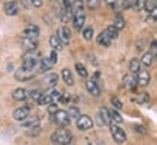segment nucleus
<instances>
[{"mask_svg":"<svg viewBox=\"0 0 157 145\" xmlns=\"http://www.w3.org/2000/svg\"><path fill=\"white\" fill-rule=\"evenodd\" d=\"M73 139V135L70 132V129L61 128L56 131L54 134L51 135V142L56 145H68Z\"/></svg>","mask_w":157,"mask_h":145,"instance_id":"obj_1","label":"nucleus"},{"mask_svg":"<svg viewBox=\"0 0 157 145\" xmlns=\"http://www.w3.org/2000/svg\"><path fill=\"white\" fill-rule=\"evenodd\" d=\"M52 116V121L56 123L57 126H60V128H67L70 122H71V119L68 117L67 112L66 110H57L54 115H51Z\"/></svg>","mask_w":157,"mask_h":145,"instance_id":"obj_2","label":"nucleus"},{"mask_svg":"<svg viewBox=\"0 0 157 145\" xmlns=\"http://www.w3.org/2000/svg\"><path fill=\"white\" fill-rule=\"evenodd\" d=\"M109 128H111V135H112V138L115 142L124 144V142L127 141V134H125V131H124L122 128H119V126L115 125V123H111Z\"/></svg>","mask_w":157,"mask_h":145,"instance_id":"obj_3","label":"nucleus"},{"mask_svg":"<svg viewBox=\"0 0 157 145\" xmlns=\"http://www.w3.org/2000/svg\"><path fill=\"white\" fill-rule=\"evenodd\" d=\"M35 77V70H28V68H17L15 72V78L17 81H29Z\"/></svg>","mask_w":157,"mask_h":145,"instance_id":"obj_4","label":"nucleus"},{"mask_svg":"<svg viewBox=\"0 0 157 145\" xmlns=\"http://www.w3.org/2000/svg\"><path fill=\"white\" fill-rule=\"evenodd\" d=\"M76 126H77L80 131H89V129L93 126V121H92L87 115H80V116L76 119Z\"/></svg>","mask_w":157,"mask_h":145,"instance_id":"obj_5","label":"nucleus"},{"mask_svg":"<svg viewBox=\"0 0 157 145\" xmlns=\"http://www.w3.org/2000/svg\"><path fill=\"white\" fill-rule=\"evenodd\" d=\"M135 80H137V84H138V86L146 87V86L150 84L151 77H150V72L147 71V70H140V71L135 74Z\"/></svg>","mask_w":157,"mask_h":145,"instance_id":"obj_6","label":"nucleus"},{"mask_svg":"<svg viewBox=\"0 0 157 145\" xmlns=\"http://www.w3.org/2000/svg\"><path fill=\"white\" fill-rule=\"evenodd\" d=\"M3 9H5V13L7 16H16L17 13H19V3L15 2V0L6 2L5 6H3Z\"/></svg>","mask_w":157,"mask_h":145,"instance_id":"obj_7","label":"nucleus"},{"mask_svg":"<svg viewBox=\"0 0 157 145\" xmlns=\"http://www.w3.org/2000/svg\"><path fill=\"white\" fill-rule=\"evenodd\" d=\"M84 22H86V15H84V12L83 10L76 12V13H74V16H73V26H74V29H77V31L83 29Z\"/></svg>","mask_w":157,"mask_h":145,"instance_id":"obj_8","label":"nucleus"},{"mask_svg":"<svg viewBox=\"0 0 157 145\" xmlns=\"http://www.w3.org/2000/svg\"><path fill=\"white\" fill-rule=\"evenodd\" d=\"M31 113V107L29 106H22V107H17L16 110L13 112V119H16L17 122H22L23 119H26Z\"/></svg>","mask_w":157,"mask_h":145,"instance_id":"obj_9","label":"nucleus"},{"mask_svg":"<svg viewBox=\"0 0 157 145\" xmlns=\"http://www.w3.org/2000/svg\"><path fill=\"white\" fill-rule=\"evenodd\" d=\"M42 84H44L47 89H52V87H56L57 84H58V76L54 74V72H51V74H47L42 80Z\"/></svg>","mask_w":157,"mask_h":145,"instance_id":"obj_10","label":"nucleus"},{"mask_svg":"<svg viewBox=\"0 0 157 145\" xmlns=\"http://www.w3.org/2000/svg\"><path fill=\"white\" fill-rule=\"evenodd\" d=\"M23 36H25V38H31V39H38L39 28L36 25H29V26H26L25 31H23Z\"/></svg>","mask_w":157,"mask_h":145,"instance_id":"obj_11","label":"nucleus"},{"mask_svg":"<svg viewBox=\"0 0 157 145\" xmlns=\"http://www.w3.org/2000/svg\"><path fill=\"white\" fill-rule=\"evenodd\" d=\"M58 38H60L63 45L70 44V41H71V31H70L67 26H63V28L60 29V32H58Z\"/></svg>","mask_w":157,"mask_h":145,"instance_id":"obj_12","label":"nucleus"},{"mask_svg":"<svg viewBox=\"0 0 157 145\" xmlns=\"http://www.w3.org/2000/svg\"><path fill=\"white\" fill-rule=\"evenodd\" d=\"M86 89L89 91L92 96H95V97H99L101 96V87L96 84L95 80H87L86 81Z\"/></svg>","mask_w":157,"mask_h":145,"instance_id":"obj_13","label":"nucleus"},{"mask_svg":"<svg viewBox=\"0 0 157 145\" xmlns=\"http://www.w3.org/2000/svg\"><path fill=\"white\" fill-rule=\"evenodd\" d=\"M52 67H54V64L50 61V58H39L38 65H36V68H38L39 72H47V71H50Z\"/></svg>","mask_w":157,"mask_h":145,"instance_id":"obj_14","label":"nucleus"},{"mask_svg":"<svg viewBox=\"0 0 157 145\" xmlns=\"http://www.w3.org/2000/svg\"><path fill=\"white\" fill-rule=\"evenodd\" d=\"M99 122L103 126H109L112 123L111 122V117H109V110L106 107H101V110H99Z\"/></svg>","mask_w":157,"mask_h":145,"instance_id":"obj_15","label":"nucleus"},{"mask_svg":"<svg viewBox=\"0 0 157 145\" xmlns=\"http://www.w3.org/2000/svg\"><path fill=\"white\" fill-rule=\"evenodd\" d=\"M12 96H13V99L16 102H23V100L28 99V91L25 89H22V87H17V89L13 90Z\"/></svg>","mask_w":157,"mask_h":145,"instance_id":"obj_16","label":"nucleus"},{"mask_svg":"<svg viewBox=\"0 0 157 145\" xmlns=\"http://www.w3.org/2000/svg\"><path fill=\"white\" fill-rule=\"evenodd\" d=\"M22 46L25 48V51H31V50H36L38 42L36 39H31V38H22Z\"/></svg>","mask_w":157,"mask_h":145,"instance_id":"obj_17","label":"nucleus"},{"mask_svg":"<svg viewBox=\"0 0 157 145\" xmlns=\"http://www.w3.org/2000/svg\"><path fill=\"white\" fill-rule=\"evenodd\" d=\"M22 126H25V128L28 129H32V128H36V126H39V119L36 116L34 117H26V119H23L22 121Z\"/></svg>","mask_w":157,"mask_h":145,"instance_id":"obj_18","label":"nucleus"},{"mask_svg":"<svg viewBox=\"0 0 157 145\" xmlns=\"http://www.w3.org/2000/svg\"><path fill=\"white\" fill-rule=\"evenodd\" d=\"M61 77H63L64 83L67 84V86H73L74 84V77H73V74H71V71H70L68 68H64V70L61 71Z\"/></svg>","mask_w":157,"mask_h":145,"instance_id":"obj_19","label":"nucleus"},{"mask_svg":"<svg viewBox=\"0 0 157 145\" xmlns=\"http://www.w3.org/2000/svg\"><path fill=\"white\" fill-rule=\"evenodd\" d=\"M112 26H115L118 31H122V29L125 28V19H124V16L121 15V13H117V15H115Z\"/></svg>","mask_w":157,"mask_h":145,"instance_id":"obj_20","label":"nucleus"},{"mask_svg":"<svg viewBox=\"0 0 157 145\" xmlns=\"http://www.w3.org/2000/svg\"><path fill=\"white\" fill-rule=\"evenodd\" d=\"M50 45L54 48V51H57V52H58V51H61L63 46H64V45L61 44L60 38H58V35H52V36H51L50 38Z\"/></svg>","mask_w":157,"mask_h":145,"instance_id":"obj_21","label":"nucleus"},{"mask_svg":"<svg viewBox=\"0 0 157 145\" xmlns=\"http://www.w3.org/2000/svg\"><path fill=\"white\" fill-rule=\"evenodd\" d=\"M96 41H98V44L101 45V46H109V45H111V42H112V39L109 38L105 32H101Z\"/></svg>","mask_w":157,"mask_h":145,"instance_id":"obj_22","label":"nucleus"},{"mask_svg":"<svg viewBox=\"0 0 157 145\" xmlns=\"http://www.w3.org/2000/svg\"><path fill=\"white\" fill-rule=\"evenodd\" d=\"M73 16H74L73 9H71V7H66V9L63 10V13H61V16H60V19H61L63 22L66 23V22H68V20H73Z\"/></svg>","mask_w":157,"mask_h":145,"instance_id":"obj_23","label":"nucleus"},{"mask_svg":"<svg viewBox=\"0 0 157 145\" xmlns=\"http://www.w3.org/2000/svg\"><path fill=\"white\" fill-rule=\"evenodd\" d=\"M154 60H156V58H154V57H153L150 52H146L144 55L141 57L140 62H141V65H144V67H150L153 62H154Z\"/></svg>","mask_w":157,"mask_h":145,"instance_id":"obj_24","label":"nucleus"},{"mask_svg":"<svg viewBox=\"0 0 157 145\" xmlns=\"http://www.w3.org/2000/svg\"><path fill=\"white\" fill-rule=\"evenodd\" d=\"M124 83H125V87L129 89V90H132V89L137 87V80H135V76H125Z\"/></svg>","mask_w":157,"mask_h":145,"instance_id":"obj_25","label":"nucleus"},{"mask_svg":"<svg viewBox=\"0 0 157 145\" xmlns=\"http://www.w3.org/2000/svg\"><path fill=\"white\" fill-rule=\"evenodd\" d=\"M109 117H111V122H113L115 125L122 123V116L119 115V112H118L117 109H112V110L109 112Z\"/></svg>","mask_w":157,"mask_h":145,"instance_id":"obj_26","label":"nucleus"},{"mask_svg":"<svg viewBox=\"0 0 157 145\" xmlns=\"http://www.w3.org/2000/svg\"><path fill=\"white\" fill-rule=\"evenodd\" d=\"M129 70H131L132 74H137V72L141 70V62L138 58H132V60H131V62H129Z\"/></svg>","mask_w":157,"mask_h":145,"instance_id":"obj_27","label":"nucleus"},{"mask_svg":"<svg viewBox=\"0 0 157 145\" xmlns=\"http://www.w3.org/2000/svg\"><path fill=\"white\" fill-rule=\"evenodd\" d=\"M103 32H105V34L108 35V36H109V38L112 39H117L118 38V35H119V31H118L117 28H115V26H108L106 29H105V31H103Z\"/></svg>","mask_w":157,"mask_h":145,"instance_id":"obj_28","label":"nucleus"},{"mask_svg":"<svg viewBox=\"0 0 157 145\" xmlns=\"http://www.w3.org/2000/svg\"><path fill=\"white\" fill-rule=\"evenodd\" d=\"M36 103H38L39 106H48L50 103H52V100H51V97H50L48 95H44V93H42V95H41V97L38 99V102H36Z\"/></svg>","mask_w":157,"mask_h":145,"instance_id":"obj_29","label":"nucleus"},{"mask_svg":"<svg viewBox=\"0 0 157 145\" xmlns=\"http://www.w3.org/2000/svg\"><path fill=\"white\" fill-rule=\"evenodd\" d=\"M76 70H77L78 76L82 78H87V76H89V72H87V70H86V67H84L83 64H80V62H77L76 64Z\"/></svg>","mask_w":157,"mask_h":145,"instance_id":"obj_30","label":"nucleus"},{"mask_svg":"<svg viewBox=\"0 0 157 145\" xmlns=\"http://www.w3.org/2000/svg\"><path fill=\"white\" fill-rule=\"evenodd\" d=\"M48 96L51 97L52 103H56V102L60 100V97H61V91H60L58 89H56V87H52V89H51V93Z\"/></svg>","mask_w":157,"mask_h":145,"instance_id":"obj_31","label":"nucleus"},{"mask_svg":"<svg viewBox=\"0 0 157 145\" xmlns=\"http://www.w3.org/2000/svg\"><path fill=\"white\" fill-rule=\"evenodd\" d=\"M67 115H68V117H70V119H77V117L80 116V112H78V109L76 106H70V107H68Z\"/></svg>","mask_w":157,"mask_h":145,"instance_id":"obj_32","label":"nucleus"},{"mask_svg":"<svg viewBox=\"0 0 157 145\" xmlns=\"http://www.w3.org/2000/svg\"><path fill=\"white\" fill-rule=\"evenodd\" d=\"M84 6H87L92 10H95V9H98V7L101 6V0H86V2H84Z\"/></svg>","mask_w":157,"mask_h":145,"instance_id":"obj_33","label":"nucleus"},{"mask_svg":"<svg viewBox=\"0 0 157 145\" xmlns=\"http://www.w3.org/2000/svg\"><path fill=\"white\" fill-rule=\"evenodd\" d=\"M93 28L92 26H86V28L83 29V38L86 39V41H90V39L93 38Z\"/></svg>","mask_w":157,"mask_h":145,"instance_id":"obj_34","label":"nucleus"},{"mask_svg":"<svg viewBox=\"0 0 157 145\" xmlns=\"http://www.w3.org/2000/svg\"><path fill=\"white\" fill-rule=\"evenodd\" d=\"M41 95H42V91L38 89H35V90H31L28 93V96L31 97V100H34V102H38V99L41 97Z\"/></svg>","mask_w":157,"mask_h":145,"instance_id":"obj_35","label":"nucleus"},{"mask_svg":"<svg viewBox=\"0 0 157 145\" xmlns=\"http://www.w3.org/2000/svg\"><path fill=\"white\" fill-rule=\"evenodd\" d=\"M131 7L134 9V10L140 12L143 7H144V0H132L131 2Z\"/></svg>","mask_w":157,"mask_h":145,"instance_id":"obj_36","label":"nucleus"},{"mask_svg":"<svg viewBox=\"0 0 157 145\" xmlns=\"http://www.w3.org/2000/svg\"><path fill=\"white\" fill-rule=\"evenodd\" d=\"M137 102H138L140 105L148 103V102H150V96L147 95V93H141V95H138V97H137Z\"/></svg>","mask_w":157,"mask_h":145,"instance_id":"obj_37","label":"nucleus"},{"mask_svg":"<svg viewBox=\"0 0 157 145\" xmlns=\"http://www.w3.org/2000/svg\"><path fill=\"white\" fill-rule=\"evenodd\" d=\"M111 103L113 105V107H115L117 110H121V109H122V102L119 100L117 96H113L112 99H111Z\"/></svg>","mask_w":157,"mask_h":145,"instance_id":"obj_38","label":"nucleus"},{"mask_svg":"<svg viewBox=\"0 0 157 145\" xmlns=\"http://www.w3.org/2000/svg\"><path fill=\"white\" fill-rule=\"evenodd\" d=\"M71 6H74L76 12L83 10V7H84V0H73V5H71Z\"/></svg>","mask_w":157,"mask_h":145,"instance_id":"obj_39","label":"nucleus"},{"mask_svg":"<svg viewBox=\"0 0 157 145\" xmlns=\"http://www.w3.org/2000/svg\"><path fill=\"white\" fill-rule=\"evenodd\" d=\"M144 7H146L148 12L154 10V9H156V2H154V0H146V2H144Z\"/></svg>","mask_w":157,"mask_h":145,"instance_id":"obj_40","label":"nucleus"},{"mask_svg":"<svg viewBox=\"0 0 157 145\" xmlns=\"http://www.w3.org/2000/svg\"><path fill=\"white\" fill-rule=\"evenodd\" d=\"M48 58H50V61L56 65L57 61H58V52H57V51H51V54H50V57H48Z\"/></svg>","mask_w":157,"mask_h":145,"instance_id":"obj_41","label":"nucleus"},{"mask_svg":"<svg viewBox=\"0 0 157 145\" xmlns=\"http://www.w3.org/2000/svg\"><path fill=\"white\" fill-rule=\"evenodd\" d=\"M121 7H122V10L131 9V2H129V0H122V2H121Z\"/></svg>","mask_w":157,"mask_h":145,"instance_id":"obj_42","label":"nucleus"},{"mask_svg":"<svg viewBox=\"0 0 157 145\" xmlns=\"http://www.w3.org/2000/svg\"><path fill=\"white\" fill-rule=\"evenodd\" d=\"M47 107H48V112H50L51 115H54V113L58 110V109H57V105H56V103H50V105H48Z\"/></svg>","mask_w":157,"mask_h":145,"instance_id":"obj_43","label":"nucleus"},{"mask_svg":"<svg viewBox=\"0 0 157 145\" xmlns=\"http://www.w3.org/2000/svg\"><path fill=\"white\" fill-rule=\"evenodd\" d=\"M150 54H151L154 58H156V54H157V45H156V41H151V51H150Z\"/></svg>","mask_w":157,"mask_h":145,"instance_id":"obj_44","label":"nucleus"},{"mask_svg":"<svg viewBox=\"0 0 157 145\" xmlns=\"http://www.w3.org/2000/svg\"><path fill=\"white\" fill-rule=\"evenodd\" d=\"M19 3H21V5H22V7H25V9H29V7H31V0H21V2H19Z\"/></svg>","mask_w":157,"mask_h":145,"instance_id":"obj_45","label":"nucleus"},{"mask_svg":"<svg viewBox=\"0 0 157 145\" xmlns=\"http://www.w3.org/2000/svg\"><path fill=\"white\" fill-rule=\"evenodd\" d=\"M31 5L34 7H41L42 6V0H31Z\"/></svg>","mask_w":157,"mask_h":145,"instance_id":"obj_46","label":"nucleus"},{"mask_svg":"<svg viewBox=\"0 0 157 145\" xmlns=\"http://www.w3.org/2000/svg\"><path fill=\"white\" fill-rule=\"evenodd\" d=\"M63 5H64V7H71L73 0H63Z\"/></svg>","mask_w":157,"mask_h":145,"instance_id":"obj_47","label":"nucleus"},{"mask_svg":"<svg viewBox=\"0 0 157 145\" xmlns=\"http://www.w3.org/2000/svg\"><path fill=\"white\" fill-rule=\"evenodd\" d=\"M135 129H137V132H140V134H144L146 135V128H143V126H135Z\"/></svg>","mask_w":157,"mask_h":145,"instance_id":"obj_48","label":"nucleus"},{"mask_svg":"<svg viewBox=\"0 0 157 145\" xmlns=\"http://www.w3.org/2000/svg\"><path fill=\"white\" fill-rule=\"evenodd\" d=\"M105 2H106V3H109V5H112V3H115L117 0H105Z\"/></svg>","mask_w":157,"mask_h":145,"instance_id":"obj_49","label":"nucleus"}]
</instances>
